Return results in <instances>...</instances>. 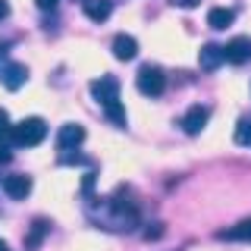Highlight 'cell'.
I'll use <instances>...</instances> for the list:
<instances>
[{"mask_svg":"<svg viewBox=\"0 0 251 251\" xmlns=\"http://www.w3.org/2000/svg\"><path fill=\"white\" fill-rule=\"evenodd\" d=\"M82 10L91 22H104V19H110V13H113V3H110V0H82Z\"/></svg>","mask_w":251,"mask_h":251,"instance_id":"cell-9","label":"cell"},{"mask_svg":"<svg viewBox=\"0 0 251 251\" xmlns=\"http://www.w3.org/2000/svg\"><path fill=\"white\" fill-rule=\"evenodd\" d=\"M135 85L141 94H148V98H157V94H163V88H167V75H163L160 66H154V63H145V66L138 69L135 75Z\"/></svg>","mask_w":251,"mask_h":251,"instance_id":"cell-2","label":"cell"},{"mask_svg":"<svg viewBox=\"0 0 251 251\" xmlns=\"http://www.w3.org/2000/svg\"><path fill=\"white\" fill-rule=\"evenodd\" d=\"M25 78H28V69L22 66V63H6V66H0V82H3V88L19 91L22 85H25Z\"/></svg>","mask_w":251,"mask_h":251,"instance_id":"cell-4","label":"cell"},{"mask_svg":"<svg viewBox=\"0 0 251 251\" xmlns=\"http://www.w3.org/2000/svg\"><path fill=\"white\" fill-rule=\"evenodd\" d=\"M220 63H226V47H220V44H204L201 53H198V66L207 69V73H214V69H220Z\"/></svg>","mask_w":251,"mask_h":251,"instance_id":"cell-7","label":"cell"},{"mask_svg":"<svg viewBox=\"0 0 251 251\" xmlns=\"http://www.w3.org/2000/svg\"><path fill=\"white\" fill-rule=\"evenodd\" d=\"M207 120H210V110L195 104V107H188V113L182 116V129L188 132V135H198L204 126H207Z\"/></svg>","mask_w":251,"mask_h":251,"instance_id":"cell-6","label":"cell"},{"mask_svg":"<svg viewBox=\"0 0 251 251\" xmlns=\"http://www.w3.org/2000/svg\"><path fill=\"white\" fill-rule=\"evenodd\" d=\"M91 94H94V100L107 110L110 104H120V82H116L113 75H100V78L91 82Z\"/></svg>","mask_w":251,"mask_h":251,"instance_id":"cell-3","label":"cell"},{"mask_svg":"<svg viewBox=\"0 0 251 251\" xmlns=\"http://www.w3.org/2000/svg\"><path fill=\"white\" fill-rule=\"evenodd\" d=\"M47 232V223H41V220H38V223H35V229H31V235H28V242H25V245L28 248H35L38 245V242H41V235Z\"/></svg>","mask_w":251,"mask_h":251,"instance_id":"cell-15","label":"cell"},{"mask_svg":"<svg viewBox=\"0 0 251 251\" xmlns=\"http://www.w3.org/2000/svg\"><path fill=\"white\" fill-rule=\"evenodd\" d=\"M235 145H251V116L239 120V126H235Z\"/></svg>","mask_w":251,"mask_h":251,"instance_id":"cell-13","label":"cell"},{"mask_svg":"<svg viewBox=\"0 0 251 251\" xmlns=\"http://www.w3.org/2000/svg\"><path fill=\"white\" fill-rule=\"evenodd\" d=\"M235 22V10H229V6H214V10L207 13V25L210 28H229Z\"/></svg>","mask_w":251,"mask_h":251,"instance_id":"cell-12","label":"cell"},{"mask_svg":"<svg viewBox=\"0 0 251 251\" xmlns=\"http://www.w3.org/2000/svg\"><path fill=\"white\" fill-rule=\"evenodd\" d=\"M3 192L10 195V198H25L31 192V179L28 176H6L3 179Z\"/></svg>","mask_w":251,"mask_h":251,"instance_id":"cell-11","label":"cell"},{"mask_svg":"<svg viewBox=\"0 0 251 251\" xmlns=\"http://www.w3.org/2000/svg\"><path fill=\"white\" fill-rule=\"evenodd\" d=\"M0 251H6V242L3 239H0Z\"/></svg>","mask_w":251,"mask_h":251,"instance_id":"cell-20","label":"cell"},{"mask_svg":"<svg viewBox=\"0 0 251 251\" xmlns=\"http://www.w3.org/2000/svg\"><path fill=\"white\" fill-rule=\"evenodd\" d=\"M223 239H251V220H245V223H239L235 229L223 232Z\"/></svg>","mask_w":251,"mask_h":251,"instance_id":"cell-14","label":"cell"},{"mask_svg":"<svg viewBox=\"0 0 251 251\" xmlns=\"http://www.w3.org/2000/svg\"><path fill=\"white\" fill-rule=\"evenodd\" d=\"M10 129H13V126H10V116H6V110L0 107V138H10Z\"/></svg>","mask_w":251,"mask_h":251,"instance_id":"cell-16","label":"cell"},{"mask_svg":"<svg viewBox=\"0 0 251 251\" xmlns=\"http://www.w3.org/2000/svg\"><path fill=\"white\" fill-rule=\"evenodd\" d=\"M44 135H47V126H44V120H38V116H28V120L16 123L13 129H10V141H13V145H19V148L41 145Z\"/></svg>","mask_w":251,"mask_h":251,"instance_id":"cell-1","label":"cell"},{"mask_svg":"<svg viewBox=\"0 0 251 251\" xmlns=\"http://www.w3.org/2000/svg\"><path fill=\"white\" fill-rule=\"evenodd\" d=\"M35 3H38V10H53L60 0H35Z\"/></svg>","mask_w":251,"mask_h":251,"instance_id":"cell-18","label":"cell"},{"mask_svg":"<svg viewBox=\"0 0 251 251\" xmlns=\"http://www.w3.org/2000/svg\"><path fill=\"white\" fill-rule=\"evenodd\" d=\"M82 138H85V129H82V126H75V123L60 126V132H57V145L63 148V151H66V148H75Z\"/></svg>","mask_w":251,"mask_h":251,"instance_id":"cell-10","label":"cell"},{"mask_svg":"<svg viewBox=\"0 0 251 251\" xmlns=\"http://www.w3.org/2000/svg\"><path fill=\"white\" fill-rule=\"evenodd\" d=\"M248 60H251V38H248V35L232 38V41L226 44V63L242 66V63H248Z\"/></svg>","mask_w":251,"mask_h":251,"instance_id":"cell-5","label":"cell"},{"mask_svg":"<svg viewBox=\"0 0 251 251\" xmlns=\"http://www.w3.org/2000/svg\"><path fill=\"white\" fill-rule=\"evenodd\" d=\"M113 57L116 60H135L138 57V41L132 35H116L113 38Z\"/></svg>","mask_w":251,"mask_h":251,"instance_id":"cell-8","label":"cell"},{"mask_svg":"<svg viewBox=\"0 0 251 251\" xmlns=\"http://www.w3.org/2000/svg\"><path fill=\"white\" fill-rule=\"evenodd\" d=\"M6 16H10V3H6V0H0V19H6Z\"/></svg>","mask_w":251,"mask_h":251,"instance_id":"cell-19","label":"cell"},{"mask_svg":"<svg viewBox=\"0 0 251 251\" xmlns=\"http://www.w3.org/2000/svg\"><path fill=\"white\" fill-rule=\"evenodd\" d=\"M173 6H179V10H192V6H198L201 0H170Z\"/></svg>","mask_w":251,"mask_h":251,"instance_id":"cell-17","label":"cell"}]
</instances>
